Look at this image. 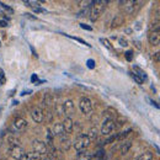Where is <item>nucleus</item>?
I'll return each instance as SVG.
<instances>
[{"instance_id": "nucleus-1", "label": "nucleus", "mask_w": 160, "mask_h": 160, "mask_svg": "<svg viewBox=\"0 0 160 160\" xmlns=\"http://www.w3.org/2000/svg\"><path fill=\"white\" fill-rule=\"evenodd\" d=\"M107 4H108L107 0H96V1H94L92 8H91V11H90V14H89L90 20L91 21L98 20L101 15H102V12L105 11Z\"/></svg>"}, {"instance_id": "nucleus-2", "label": "nucleus", "mask_w": 160, "mask_h": 160, "mask_svg": "<svg viewBox=\"0 0 160 160\" xmlns=\"http://www.w3.org/2000/svg\"><path fill=\"white\" fill-rule=\"evenodd\" d=\"M142 1H134V0H127V1H120V8L123 10L124 14H132L138 8L142 6Z\"/></svg>"}, {"instance_id": "nucleus-3", "label": "nucleus", "mask_w": 160, "mask_h": 160, "mask_svg": "<svg viewBox=\"0 0 160 160\" xmlns=\"http://www.w3.org/2000/svg\"><path fill=\"white\" fill-rule=\"evenodd\" d=\"M90 139L88 138V136L86 134H79L75 140H74V143H73V147H74V149L79 153V152H82L84 149H86L89 145H90Z\"/></svg>"}, {"instance_id": "nucleus-4", "label": "nucleus", "mask_w": 160, "mask_h": 160, "mask_svg": "<svg viewBox=\"0 0 160 160\" xmlns=\"http://www.w3.org/2000/svg\"><path fill=\"white\" fill-rule=\"evenodd\" d=\"M79 107L84 115H89L92 111V102L89 98H81L79 101Z\"/></svg>"}, {"instance_id": "nucleus-5", "label": "nucleus", "mask_w": 160, "mask_h": 160, "mask_svg": "<svg viewBox=\"0 0 160 160\" xmlns=\"http://www.w3.org/2000/svg\"><path fill=\"white\" fill-rule=\"evenodd\" d=\"M116 128V123L115 120H105L103 124H102V128H101V133L103 136H110Z\"/></svg>"}, {"instance_id": "nucleus-6", "label": "nucleus", "mask_w": 160, "mask_h": 160, "mask_svg": "<svg viewBox=\"0 0 160 160\" xmlns=\"http://www.w3.org/2000/svg\"><path fill=\"white\" fill-rule=\"evenodd\" d=\"M32 148H33V152H36V153H38V154H47L48 153V147H47V144L44 143V142H42V140H33V143H32Z\"/></svg>"}, {"instance_id": "nucleus-7", "label": "nucleus", "mask_w": 160, "mask_h": 160, "mask_svg": "<svg viewBox=\"0 0 160 160\" xmlns=\"http://www.w3.org/2000/svg\"><path fill=\"white\" fill-rule=\"evenodd\" d=\"M74 108H75V106H74L73 100L64 101V103H63V112L67 115V117H69V116H72L74 113Z\"/></svg>"}, {"instance_id": "nucleus-8", "label": "nucleus", "mask_w": 160, "mask_h": 160, "mask_svg": "<svg viewBox=\"0 0 160 160\" xmlns=\"http://www.w3.org/2000/svg\"><path fill=\"white\" fill-rule=\"evenodd\" d=\"M25 154L23 149L21 148L20 145H14V147H10V155L16 160H20L21 157Z\"/></svg>"}, {"instance_id": "nucleus-9", "label": "nucleus", "mask_w": 160, "mask_h": 160, "mask_svg": "<svg viewBox=\"0 0 160 160\" xmlns=\"http://www.w3.org/2000/svg\"><path fill=\"white\" fill-rule=\"evenodd\" d=\"M59 144H60V149H62L63 152H68L69 148H70V145H72V140H70V138H69L68 136L63 134V136H60Z\"/></svg>"}, {"instance_id": "nucleus-10", "label": "nucleus", "mask_w": 160, "mask_h": 160, "mask_svg": "<svg viewBox=\"0 0 160 160\" xmlns=\"http://www.w3.org/2000/svg\"><path fill=\"white\" fill-rule=\"evenodd\" d=\"M31 117H32V120L35 121L36 123H41V122H43V111L41 110L40 107L33 108V110H32V112H31Z\"/></svg>"}, {"instance_id": "nucleus-11", "label": "nucleus", "mask_w": 160, "mask_h": 160, "mask_svg": "<svg viewBox=\"0 0 160 160\" xmlns=\"http://www.w3.org/2000/svg\"><path fill=\"white\" fill-rule=\"evenodd\" d=\"M63 126V129H64V133H72L73 132V128H74V123L70 117H65V120L63 121L62 123Z\"/></svg>"}, {"instance_id": "nucleus-12", "label": "nucleus", "mask_w": 160, "mask_h": 160, "mask_svg": "<svg viewBox=\"0 0 160 160\" xmlns=\"http://www.w3.org/2000/svg\"><path fill=\"white\" fill-rule=\"evenodd\" d=\"M20 160H42V155L36 153V152H31V153H25Z\"/></svg>"}, {"instance_id": "nucleus-13", "label": "nucleus", "mask_w": 160, "mask_h": 160, "mask_svg": "<svg viewBox=\"0 0 160 160\" xmlns=\"http://www.w3.org/2000/svg\"><path fill=\"white\" fill-rule=\"evenodd\" d=\"M26 126H27V121L25 120V118H22V117H18V118H15V121H14V127L18 131L25 129Z\"/></svg>"}, {"instance_id": "nucleus-14", "label": "nucleus", "mask_w": 160, "mask_h": 160, "mask_svg": "<svg viewBox=\"0 0 160 160\" xmlns=\"http://www.w3.org/2000/svg\"><path fill=\"white\" fill-rule=\"evenodd\" d=\"M159 42H160L159 32H150V35H149V43L152 46H158Z\"/></svg>"}, {"instance_id": "nucleus-15", "label": "nucleus", "mask_w": 160, "mask_h": 160, "mask_svg": "<svg viewBox=\"0 0 160 160\" xmlns=\"http://www.w3.org/2000/svg\"><path fill=\"white\" fill-rule=\"evenodd\" d=\"M88 138L91 140H96L99 138V129H98V127H92V128H90L89 129V132H88Z\"/></svg>"}, {"instance_id": "nucleus-16", "label": "nucleus", "mask_w": 160, "mask_h": 160, "mask_svg": "<svg viewBox=\"0 0 160 160\" xmlns=\"http://www.w3.org/2000/svg\"><path fill=\"white\" fill-rule=\"evenodd\" d=\"M122 23H124V16H123V15H116V16H115V19L112 20V25H111V27H112V28L120 27Z\"/></svg>"}, {"instance_id": "nucleus-17", "label": "nucleus", "mask_w": 160, "mask_h": 160, "mask_svg": "<svg viewBox=\"0 0 160 160\" xmlns=\"http://www.w3.org/2000/svg\"><path fill=\"white\" fill-rule=\"evenodd\" d=\"M52 133H53V136H63L64 134V129H63L62 123H54Z\"/></svg>"}, {"instance_id": "nucleus-18", "label": "nucleus", "mask_w": 160, "mask_h": 160, "mask_svg": "<svg viewBox=\"0 0 160 160\" xmlns=\"http://www.w3.org/2000/svg\"><path fill=\"white\" fill-rule=\"evenodd\" d=\"M131 147H132V142H131V140H126V142L122 144V147H121V154H122V155H126V154L129 152Z\"/></svg>"}, {"instance_id": "nucleus-19", "label": "nucleus", "mask_w": 160, "mask_h": 160, "mask_svg": "<svg viewBox=\"0 0 160 160\" xmlns=\"http://www.w3.org/2000/svg\"><path fill=\"white\" fill-rule=\"evenodd\" d=\"M91 157H92V154L90 153V152H79L78 153V158L77 160H91Z\"/></svg>"}, {"instance_id": "nucleus-20", "label": "nucleus", "mask_w": 160, "mask_h": 160, "mask_svg": "<svg viewBox=\"0 0 160 160\" xmlns=\"http://www.w3.org/2000/svg\"><path fill=\"white\" fill-rule=\"evenodd\" d=\"M105 116H106V120H113L115 117H117V111H115L113 108H107L105 111Z\"/></svg>"}, {"instance_id": "nucleus-21", "label": "nucleus", "mask_w": 160, "mask_h": 160, "mask_svg": "<svg viewBox=\"0 0 160 160\" xmlns=\"http://www.w3.org/2000/svg\"><path fill=\"white\" fill-rule=\"evenodd\" d=\"M43 103H44L46 106H52V105H53V96H52L51 92H46V94H44Z\"/></svg>"}, {"instance_id": "nucleus-22", "label": "nucleus", "mask_w": 160, "mask_h": 160, "mask_svg": "<svg viewBox=\"0 0 160 160\" xmlns=\"http://www.w3.org/2000/svg\"><path fill=\"white\" fill-rule=\"evenodd\" d=\"M133 70H134V75H137L138 78H140L142 80H144V79H147V74L140 69L139 67H133Z\"/></svg>"}, {"instance_id": "nucleus-23", "label": "nucleus", "mask_w": 160, "mask_h": 160, "mask_svg": "<svg viewBox=\"0 0 160 160\" xmlns=\"http://www.w3.org/2000/svg\"><path fill=\"white\" fill-rule=\"evenodd\" d=\"M137 159L138 160H153L154 159V155H153L152 152H144L143 154H140Z\"/></svg>"}, {"instance_id": "nucleus-24", "label": "nucleus", "mask_w": 160, "mask_h": 160, "mask_svg": "<svg viewBox=\"0 0 160 160\" xmlns=\"http://www.w3.org/2000/svg\"><path fill=\"white\" fill-rule=\"evenodd\" d=\"M159 28H160V22L158 19L154 20L150 23V31L152 32H159Z\"/></svg>"}, {"instance_id": "nucleus-25", "label": "nucleus", "mask_w": 160, "mask_h": 160, "mask_svg": "<svg viewBox=\"0 0 160 160\" xmlns=\"http://www.w3.org/2000/svg\"><path fill=\"white\" fill-rule=\"evenodd\" d=\"M132 132V128H129V129H127V131H123V132H121L120 134H117V139L118 140H124L128 136H129V133Z\"/></svg>"}, {"instance_id": "nucleus-26", "label": "nucleus", "mask_w": 160, "mask_h": 160, "mask_svg": "<svg viewBox=\"0 0 160 160\" xmlns=\"http://www.w3.org/2000/svg\"><path fill=\"white\" fill-rule=\"evenodd\" d=\"M54 111H56L57 116H60V115H63V113H64V112H63V105H57V106L54 107Z\"/></svg>"}, {"instance_id": "nucleus-27", "label": "nucleus", "mask_w": 160, "mask_h": 160, "mask_svg": "<svg viewBox=\"0 0 160 160\" xmlns=\"http://www.w3.org/2000/svg\"><path fill=\"white\" fill-rule=\"evenodd\" d=\"M25 4H26V5H28V6H32L33 9H36V8H40V4H38V1H25Z\"/></svg>"}, {"instance_id": "nucleus-28", "label": "nucleus", "mask_w": 160, "mask_h": 160, "mask_svg": "<svg viewBox=\"0 0 160 160\" xmlns=\"http://www.w3.org/2000/svg\"><path fill=\"white\" fill-rule=\"evenodd\" d=\"M46 118L47 122H51L52 121V113L49 112V111H46V112H43V120Z\"/></svg>"}, {"instance_id": "nucleus-29", "label": "nucleus", "mask_w": 160, "mask_h": 160, "mask_svg": "<svg viewBox=\"0 0 160 160\" xmlns=\"http://www.w3.org/2000/svg\"><path fill=\"white\" fill-rule=\"evenodd\" d=\"M124 56H126V59L128 60V62H131V60H132V58H133V52H132V51H128V52H127Z\"/></svg>"}, {"instance_id": "nucleus-30", "label": "nucleus", "mask_w": 160, "mask_h": 160, "mask_svg": "<svg viewBox=\"0 0 160 160\" xmlns=\"http://www.w3.org/2000/svg\"><path fill=\"white\" fill-rule=\"evenodd\" d=\"M116 118H117V120H116V122H118V126H122V124H123V123L127 121L124 117H116Z\"/></svg>"}, {"instance_id": "nucleus-31", "label": "nucleus", "mask_w": 160, "mask_h": 160, "mask_svg": "<svg viewBox=\"0 0 160 160\" xmlns=\"http://www.w3.org/2000/svg\"><path fill=\"white\" fill-rule=\"evenodd\" d=\"M116 139H117V134H116V136H111L110 138H107V139L105 140V143H112L113 140H116Z\"/></svg>"}, {"instance_id": "nucleus-32", "label": "nucleus", "mask_w": 160, "mask_h": 160, "mask_svg": "<svg viewBox=\"0 0 160 160\" xmlns=\"http://www.w3.org/2000/svg\"><path fill=\"white\" fill-rule=\"evenodd\" d=\"M120 44L122 46V47H127V46H128V42L124 40V38H122V37H121V38H120Z\"/></svg>"}, {"instance_id": "nucleus-33", "label": "nucleus", "mask_w": 160, "mask_h": 160, "mask_svg": "<svg viewBox=\"0 0 160 160\" xmlns=\"http://www.w3.org/2000/svg\"><path fill=\"white\" fill-rule=\"evenodd\" d=\"M132 77H133V79L136 80V81H137V82H138V84H143V80L140 79V78H138V77H137V75H134V74H133V73H132Z\"/></svg>"}, {"instance_id": "nucleus-34", "label": "nucleus", "mask_w": 160, "mask_h": 160, "mask_svg": "<svg viewBox=\"0 0 160 160\" xmlns=\"http://www.w3.org/2000/svg\"><path fill=\"white\" fill-rule=\"evenodd\" d=\"M0 79H1V84H4V82H5V75H4L2 69H0Z\"/></svg>"}, {"instance_id": "nucleus-35", "label": "nucleus", "mask_w": 160, "mask_h": 160, "mask_svg": "<svg viewBox=\"0 0 160 160\" xmlns=\"http://www.w3.org/2000/svg\"><path fill=\"white\" fill-rule=\"evenodd\" d=\"M101 42L107 47V48H111V46H110V43H108V41L107 40H103V38H101Z\"/></svg>"}, {"instance_id": "nucleus-36", "label": "nucleus", "mask_w": 160, "mask_h": 160, "mask_svg": "<svg viewBox=\"0 0 160 160\" xmlns=\"http://www.w3.org/2000/svg\"><path fill=\"white\" fill-rule=\"evenodd\" d=\"M8 26V22L5 20H0V27H6Z\"/></svg>"}, {"instance_id": "nucleus-37", "label": "nucleus", "mask_w": 160, "mask_h": 160, "mask_svg": "<svg viewBox=\"0 0 160 160\" xmlns=\"http://www.w3.org/2000/svg\"><path fill=\"white\" fill-rule=\"evenodd\" d=\"M33 11H35V12H43L44 10H43V9H41V8H36V9H33Z\"/></svg>"}, {"instance_id": "nucleus-38", "label": "nucleus", "mask_w": 160, "mask_h": 160, "mask_svg": "<svg viewBox=\"0 0 160 160\" xmlns=\"http://www.w3.org/2000/svg\"><path fill=\"white\" fill-rule=\"evenodd\" d=\"M159 52H157V54H155V57H154V58H155V62H157V63H158V62H159Z\"/></svg>"}, {"instance_id": "nucleus-39", "label": "nucleus", "mask_w": 160, "mask_h": 160, "mask_svg": "<svg viewBox=\"0 0 160 160\" xmlns=\"http://www.w3.org/2000/svg\"><path fill=\"white\" fill-rule=\"evenodd\" d=\"M81 27H82V28H86V30H91V27H90V26H85V25H81Z\"/></svg>"}, {"instance_id": "nucleus-40", "label": "nucleus", "mask_w": 160, "mask_h": 160, "mask_svg": "<svg viewBox=\"0 0 160 160\" xmlns=\"http://www.w3.org/2000/svg\"><path fill=\"white\" fill-rule=\"evenodd\" d=\"M92 63H94L92 60H89V67H90V68H94V64H92Z\"/></svg>"}, {"instance_id": "nucleus-41", "label": "nucleus", "mask_w": 160, "mask_h": 160, "mask_svg": "<svg viewBox=\"0 0 160 160\" xmlns=\"http://www.w3.org/2000/svg\"><path fill=\"white\" fill-rule=\"evenodd\" d=\"M126 32H127L128 35H131V32H132V30H131V28H126Z\"/></svg>"}, {"instance_id": "nucleus-42", "label": "nucleus", "mask_w": 160, "mask_h": 160, "mask_svg": "<svg viewBox=\"0 0 160 160\" xmlns=\"http://www.w3.org/2000/svg\"><path fill=\"white\" fill-rule=\"evenodd\" d=\"M42 160H53L51 157H47V158H44V159H42Z\"/></svg>"}, {"instance_id": "nucleus-43", "label": "nucleus", "mask_w": 160, "mask_h": 160, "mask_svg": "<svg viewBox=\"0 0 160 160\" xmlns=\"http://www.w3.org/2000/svg\"><path fill=\"white\" fill-rule=\"evenodd\" d=\"M136 160H138V159H136Z\"/></svg>"}, {"instance_id": "nucleus-44", "label": "nucleus", "mask_w": 160, "mask_h": 160, "mask_svg": "<svg viewBox=\"0 0 160 160\" xmlns=\"http://www.w3.org/2000/svg\"><path fill=\"white\" fill-rule=\"evenodd\" d=\"M0 44H1V43H0Z\"/></svg>"}]
</instances>
